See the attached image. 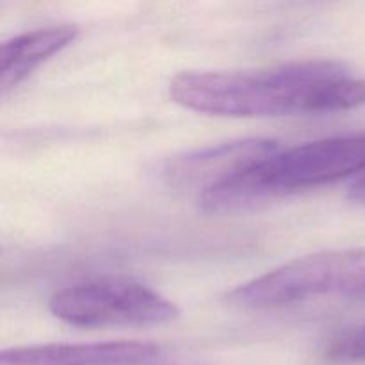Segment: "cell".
<instances>
[{
    "label": "cell",
    "instance_id": "6da1fadb",
    "mask_svg": "<svg viewBox=\"0 0 365 365\" xmlns=\"http://www.w3.org/2000/svg\"><path fill=\"white\" fill-rule=\"evenodd\" d=\"M173 102L228 118H280L355 109L365 81L331 61H299L264 70L182 71L170 84Z\"/></svg>",
    "mask_w": 365,
    "mask_h": 365
},
{
    "label": "cell",
    "instance_id": "7a4b0ae2",
    "mask_svg": "<svg viewBox=\"0 0 365 365\" xmlns=\"http://www.w3.org/2000/svg\"><path fill=\"white\" fill-rule=\"evenodd\" d=\"M365 170V132L317 139L280 150L246 173L198 196L205 214L252 209L287 192L319 187Z\"/></svg>",
    "mask_w": 365,
    "mask_h": 365
},
{
    "label": "cell",
    "instance_id": "3957f363",
    "mask_svg": "<svg viewBox=\"0 0 365 365\" xmlns=\"http://www.w3.org/2000/svg\"><path fill=\"white\" fill-rule=\"evenodd\" d=\"M323 296L365 298V248L314 253L291 260L241 284L227 299L237 309L271 310Z\"/></svg>",
    "mask_w": 365,
    "mask_h": 365
},
{
    "label": "cell",
    "instance_id": "277c9868",
    "mask_svg": "<svg viewBox=\"0 0 365 365\" xmlns=\"http://www.w3.org/2000/svg\"><path fill=\"white\" fill-rule=\"evenodd\" d=\"M57 319L82 328L148 327L177 319L175 303L127 280H93L57 291L50 299Z\"/></svg>",
    "mask_w": 365,
    "mask_h": 365
},
{
    "label": "cell",
    "instance_id": "5b68a950",
    "mask_svg": "<svg viewBox=\"0 0 365 365\" xmlns=\"http://www.w3.org/2000/svg\"><path fill=\"white\" fill-rule=\"evenodd\" d=\"M280 150V143L264 138L221 143L168 160L164 178L173 187L202 196L246 173Z\"/></svg>",
    "mask_w": 365,
    "mask_h": 365
},
{
    "label": "cell",
    "instance_id": "8992f818",
    "mask_svg": "<svg viewBox=\"0 0 365 365\" xmlns=\"http://www.w3.org/2000/svg\"><path fill=\"white\" fill-rule=\"evenodd\" d=\"M159 355V346L138 341L45 344L4 349L0 365H135L152 362Z\"/></svg>",
    "mask_w": 365,
    "mask_h": 365
},
{
    "label": "cell",
    "instance_id": "52a82bcc",
    "mask_svg": "<svg viewBox=\"0 0 365 365\" xmlns=\"http://www.w3.org/2000/svg\"><path fill=\"white\" fill-rule=\"evenodd\" d=\"M78 36L77 25H50L7 39L0 46V88L14 89L36 68L66 48Z\"/></svg>",
    "mask_w": 365,
    "mask_h": 365
},
{
    "label": "cell",
    "instance_id": "ba28073f",
    "mask_svg": "<svg viewBox=\"0 0 365 365\" xmlns=\"http://www.w3.org/2000/svg\"><path fill=\"white\" fill-rule=\"evenodd\" d=\"M324 359L335 364L365 362V323L331 339L324 348Z\"/></svg>",
    "mask_w": 365,
    "mask_h": 365
},
{
    "label": "cell",
    "instance_id": "9c48e42d",
    "mask_svg": "<svg viewBox=\"0 0 365 365\" xmlns=\"http://www.w3.org/2000/svg\"><path fill=\"white\" fill-rule=\"evenodd\" d=\"M348 196L353 200V202L365 203V175H362V177H360L359 180L351 185Z\"/></svg>",
    "mask_w": 365,
    "mask_h": 365
},
{
    "label": "cell",
    "instance_id": "30bf717a",
    "mask_svg": "<svg viewBox=\"0 0 365 365\" xmlns=\"http://www.w3.org/2000/svg\"><path fill=\"white\" fill-rule=\"evenodd\" d=\"M135 365H192V364H178V362H171V364H168V362H159V364H153V360H152V362L135 364Z\"/></svg>",
    "mask_w": 365,
    "mask_h": 365
}]
</instances>
